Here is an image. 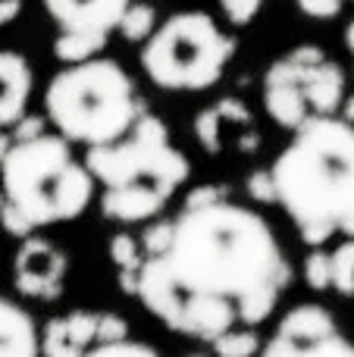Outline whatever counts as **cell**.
<instances>
[{
    "label": "cell",
    "instance_id": "1",
    "mask_svg": "<svg viewBox=\"0 0 354 357\" xmlns=\"http://www.w3.org/2000/svg\"><path fill=\"white\" fill-rule=\"evenodd\" d=\"M292 270L273 226L229 197L182 207L163 248L144 257L135 295L176 335L210 345L236 326L257 329L273 317Z\"/></svg>",
    "mask_w": 354,
    "mask_h": 357
},
{
    "label": "cell",
    "instance_id": "2",
    "mask_svg": "<svg viewBox=\"0 0 354 357\" xmlns=\"http://www.w3.org/2000/svg\"><path fill=\"white\" fill-rule=\"evenodd\" d=\"M276 204L298 238L320 248L332 235L354 238V126L339 116H307L270 167Z\"/></svg>",
    "mask_w": 354,
    "mask_h": 357
},
{
    "label": "cell",
    "instance_id": "3",
    "mask_svg": "<svg viewBox=\"0 0 354 357\" xmlns=\"http://www.w3.org/2000/svg\"><path fill=\"white\" fill-rule=\"evenodd\" d=\"M85 167L104 188L100 213L110 222H148L188 182L192 163L169 138L160 116L141 113L123 138L88 148Z\"/></svg>",
    "mask_w": 354,
    "mask_h": 357
},
{
    "label": "cell",
    "instance_id": "4",
    "mask_svg": "<svg viewBox=\"0 0 354 357\" xmlns=\"http://www.w3.org/2000/svg\"><path fill=\"white\" fill-rule=\"evenodd\" d=\"M0 191L6 207L38 232L79 220L94 197V178L66 138L41 132L10 142L0 163Z\"/></svg>",
    "mask_w": 354,
    "mask_h": 357
},
{
    "label": "cell",
    "instance_id": "5",
    "mask_svg": "<svg viewBox=\"0 0 354 357\" xmlns=\"http://www.w3.org/2000/svg\"><path fill=\"white\" fill-rule=\"evenodd\" d=\"M44 113L56 135L69 144H110L123 138L141 116L135 82L116 60L91 56L60 69L44 91Z\"/></svg>",
    "mask_w": 354,
    "mask_h": 357
},
{
    "label": "cell",
    "instance_id": "6",
    "mask_svg": "<svg viewBox=\"0 0 354 357\" xmlns=\"http://www.w3.org/2000/svg\"><path fill=\"white\" fill-rule=\"evenodd\" d=\"M236 56L229 38L213 16L198 10L173 13L148 35L141 47V69L163 91H207L223 79Z\"/></svg>",
    "mask_w": 354,
    "mask_h": 357
},
{
    "label": "cell",
    "instance_id": "7",
    "mask_svg": "<svg viewBox=\"0 0 354 357\" xmlns=\"http://www.w3.org/2000/svg\"><path fill=\"white\" fill-rule=\"evenodd\" d=\"M257 357H354V342L345 339L323 304L305 301L282 314Z\"/></svg>",
    "mask_w": 354,
    "mask_h": 357
},
{
    "label": "cell",
    "instance_id": "8",
    "mask_svg": "<svg viewBox=\"0 0 354 357\" xmlns=\"http://www.w3.org/2000/svg\"><path fill=\"white\" fill-rule=\"evenodd\" d=\"M69 257L56 241L44 235H29L19 241L16 257H13V285L29 301L50 304L66 289Z\"/></svg>",
    "mask_w": 354,
    "mask_h": 357
},
{
    "label": "cell",
    "instance_id": "9",
    "mask_svg": "<svg viewBox=\"0 0 354 357\" xmlns=\"http://www.w3.org/2000/svg\"><path fill=\"white\" fill-rule=\"evenodd\" d=\"M301 66L292 56H282L263 75V107H267L270 119L282 129L295 132L307 116H311V107H307L305 94H301Z\"/></svg>",
    "mask_w": 354,
    "mask_h": 357
},
{
    "label": "cell",
    "instance_id": "10",
    "mask_svg": "<svg viewBox=\"0 0 354 357\" xmlns=\"http://www.w3.org/2000/svg\"><path fill=\"white\" fill-rule=\"evenodd\" d=\"M98 317L100 310L75 307L47 320L38 333L41 357H85L98 345Z\"/></svg>",
    "mask_w": 354,
    "mask_h": 357
},
{
    "label": "cell",
    "instance_id": "11",
    "mask_svg": "<svg viewBox=\"0 0 354 357\" xmlns=\"http://www.w3.org/2000/svg\"><path fill=\"white\" fill-rule=\"evenodd\" d=\"M129 3L132 0H44V10L60 25V31L110 38V31L119 29V19Z\"/></svg>",
    "mask_w": 354,
    "mask_h": 357
},
{
    "label": "cell",
    "instance_id": "12",
    "mask_svg": "<svg viewBox=\"0 0 354 357\" xmlns=\"http://www.w3.org/2000/svg\"><path fill=\"white\" fill-rule=\"evenodd\" d=\"M35 73L16 50H0V132L13 129L29 110Z\"/></svg>",
    "mask_w": 354,
    "mask_h": 357
},
{
    "label": "cell",
    "instance_id": "13",
    "mask_svg": "<svg viewBox=\"0 0 354 357\" xmlns=\"http://www.w3.org/2000/svg\"><path fill=\"white\" fill-rule=\"evenodd\" d=\"M298 66H301V75H298L301 94H305L307 107H311V116H336V110L345 100V73H342V66L332 63V60H320V63H311V66H307V63H298Z\"/></svg>",
    "mask_w": 354,
    "mask_h": 357
},
{
    "label": "cell",
    "instance_id": "14",
    "mask_svg": "<svg viewBox=\"0 0 354 357\" xmlns=\"http://www.w3.org/2000/svg\"><path fill=\"white\" fill-rule=\"evenodd\" d=\"M232 126H242L248 129L251 126V113L242 100H220V104L207 107L194 116V138L198 144L207 151V154H223L226 151V129Z\"/></svg>",
    "mask_w": 354,
    "mask_h": 357
},
{
    "label": "cell",
    "instance_id": "15",
    "mask_svg": "<svg viewBox=\"0 0 354 357\" xmlns=\"http://www.w3.org/2000/svg\"><path fill=\"white\" fill-rule=\"evenodd\" d=\"M0 357H41L35 320L10 298H0Z\"/></svg>",
    "mask_w": 354,
    "mask_h": 357
},
{
    "label": "cell",
    "instance_id": "16",
    "mask_svg": "<svg viewBox=\"0 0 354 357\" xmlns=\"http://www.w3.org/2000/svg\"><path fill=\"white\" fill-rule=\"evenodd\" d=\"M110 260L116 266V279H119V289L125 295H135V282H138V270L144 264V251H141V241L138 235L129 232H116L110 238Z\"/></svg>",
    "mask_w": 354,
    "mask_h": 357
},
{
    "label": "cell",
    "instance_id": "17",
    "mask_svg": "<svg viewBox=\"0 0 354 357\" xmlns=\"http://www.w3.org/2000/svg\"><path fill=\"white\" fill-rule=\"evenodd\" d=\"M107 41H110V38H104V35L60 31V35L54 38V56L60 63H66V66H72V63H85V60H91V56H98L100 50L107 47Z\"/></svg>",
    "mask_w": 354,
    "mask_h": 357
},
{
    "label": "cell",
    "instance_id": "18",
    "mask_svg": "<svg viewBox=\"0 0 354 357\" xmlns=\"http://www.w3.org/2000/svg\"><path fill=\"white\" fill-rule=\"evenodd\" d=\"M261 335L251 326H236L229 333L217 335L210 342V354L213 357H257L261 354Z\"/></svg>",
    "mask_w": 354,
    "mask_h": 357
},
{
    "label": "cell",
    "instance_id": "19",
    "mask_svg": "<svg viewBox=\"0 0 354 357\" xmlns=\"http://www.w3.org/2000/svg\"><path fill=\"white\" fill-rule=\"evenodd\" d=\"M330 270H332V291L342 298H354V238H345L330 251Z\"/></svg>",
    "mask_w": 354,
    "mask_h": 357
},
{
    "label": "cell",
    "instance_id": "20",
    "mask_svg": "<svg viewBox=\"0 0 354 357\" xmlns=\"http://www.w3.org/2000/svg\"><path fill=\"white\" fill-rule=\"evenodd\" d=\"M157 29V10L151 3H129V10L119 19V31L125 41H148V35Z\"/></svg>",
    "mask_w": 354,
    "mask_h": 357
},
{
    "label": "cell",
    "instance_id": "21",
    "mask_svg": "<svg viewBox=\"0 0 354 357\" xmlns=\"http://www.w3.org/2000/svg\"><path fill=\"white\" fill-rule=\"evenodd\" d=\"M305 282L314 291H332V270H330V251L326 245L311 248L305 257Z\"/></svg>",
    "mask_w": 354,
    "mask_h": 357
},
{
    "label": "cell",
    "instance_id": "22",
    "mask_svg": "<svg viewBox=\"0 0 354 357\" xmlns=\"http://www.w3.org/2000/svg\"><path fill=\"white\" fill-rule=\"evenodd\" d=\"M85 357H163L154 345L138 339H123V342H107V345H94Z\"/></svg>",
    "mask_w": 354,
    "mask_h": 357
},
{
    "label": "cell",
    "instance_id": "23",
    "mask_svg": "<svg viewBox=\"0 0 354 357\" xmlns=\"http://www.w3.org/2000/svg\"><path fill=\"white\" fill-rule=\"evenodd\" d=\"M129 333H132V326L123 314H116V310H100V317H98V345L123 342V339H129Z\"/></svg>",
    "mask_w": 354,
    "mask_h": 357
},
{
    "label": "cell",
    "instance_id": "24",
    "mask_svg": "<svg viewBox=\"0 0 354 357\" xmlns=\"http://www.w3.org/2000/svg\"><path fill=\"white\" fill-rule=\"evenodd\" d=\"M245 191L254 204H276V188H273V176L270 169H254L245 178Z\"/></svg>",
    "mask_w": 354,
    "mask_h": 357
},
{
    "label": "cell",
    "instance_id": "25",
    "mask_svg": "<svg viewBox=\"0 0 354 357\" xmlns=\"http://www.w3.org/2000/svg\"><path fill=\"white\" fill-rule=\"evenodd\" d=\"M220 6H223L226 19H229L232 25H248L251 19L261 13L263 0H220Z\"/></svg>",
    "mask_w": 354,
    "mask_h": 357
},
{
    "label": "cell",
    "instance_id": "26",
    "mask_svg": "<svg viewBox=\"0 0 354 357\" xmlns=\"http://www.w3.org/2000/svg\"><path fill=\"white\" fill-rule=\"evenodd\" d=\"M229 197V191H226V185H198L194 191H188V197L182 201V207H207V204H217V201H226Z\"/></svg>",
    "mask_w": 354,
    "mask_h": 357
},
{
    "label": "cell",
    "instance_id": "27",
    "mask_svg": "<svg viewBox=\"0 0 354 357\" xmlns=\"http://www.w3.org/2000/svg\"><path fill=\"white\" fill-rule=\"evenodd\" d=\"M298 10L311 19H336L342 13V0H298Z\"/></svg>",
    "mask_w": 354,
    "mask_h": 357
},
{
    "label": "cell",
    "instance_id": "28",
    "mask_svg": "<svg viewBox=\"0 0 354 357\" xmlns=\"http://www.w3.org/2000/svg\"><path fill=\"white\" fill-rule=\"evenodd\" d=\"M19 13H22V0H0V29L16 22Z\"/></svg>",
    "mask_w": 354,
    "mask_h": 357
},
{
    "label": "cell",
    "instance_id": "29",
    "mask_svg": "<svg viewBox=\"0 0 354 357\" xmlns=\"http://www.w3.org/2000/svg\"><path fill=\"white\" fill-rule=\"evenodd\" d=\"M342 119H345V123H351V126H354V94H351V98H345V100H342Z\"/></svg>",
    "mask_w": 354,
    "mask_h": 357
},
{
    "label": "cell",
    "instance_id": "30",
    "mask_svg": "<svg viewBox=\"0 0 354 357\" xmlns=\"http://www.w3.org/2000/svg\"><path fill=\"white\" fill-rule=\"evenodd\" d=\"M10 142L13 138L6 135V132H0V163H3V154H6V148H10ZM0 204H3V191H0Z\"/></svg>",
    "mask_w": 354,
    "mask_h": 357
},
{
    "label": "cell",
    "instance_id": "31",
    "mask_svg": "<svg viewBox=\"0 0 354 357\" xmlns=\"http://www.w3.org/2000/svg\"><path fill=\"white\" fill-rule=\"evenodd\" d=\"M345 47H348L351 54H354V19L348 22V29H345Z\"/></svg>",
    "mask_w": 354,
    "mask_h": 357
},
{
    "label": "cell",
    "instance_id": "32",
    "mask_svg": "<svg viewBox=\"0 0 354 357\" xmlns=\"http://www.w3.org/2000/svg\"><path fill=\"white\" fill-rule=\"evenodd\" d=\"M185 357H213V354H207V351H192V354H185Z\"/></svg>",
    "mask_w": 354,
    "mask_h": 357
}]
</instances>
